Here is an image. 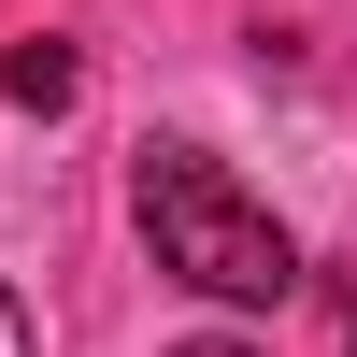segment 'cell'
Listing matches in <instances>:
<instances>
[{"mask_svg":"<svg viewBox=\"0 0 357 357\" xmlns=\"http://www.w3.org/2000/svg\"><path fill=\"white\" fill-rule=\"evenodd\" d=\"M129 215H143V257H158L172 286H200V301H286L301 286V243L272 229V200L229 186V158H200V143H143L129 172Z\"/></svg>","mask_w":357,"mask_h":357,"instance_id":"cell-1","label":"cell"},{"mask_svg":"<svg viewBox=\"0 0 357 357\" xmlns=\"http://www.w3.org/2000/svg\"><path fill=\"white\" fill-rule=\"evenodd\" d=\"M72 86H86V57L57 43V29H29V43L0 57V100H15V114H72Z\"/></svg>","mask_w":357,"mask_h":357,"instance_id":"cell-2","label":"cell"},{"mask_svg":"<svg viewBox=\"0 0 357 357\" xmlns=\"http://www.w3.org/2000/svg\"><path fill=\"white\" fill-rule=\"evenodd\" d=\"M0 357H29V301H15V286H0Z\"/></svg>","mask_w":357,"mask_h":357,"instance_id":"cell-3","label":"cell"},{"mask_svg":"<svg viewBox=\"0 0 357 357\" xmlns=\"http://www.w3.org/2000/svg\"><path fill=\"white\" fill-rule=\"evenodd\" d=\"M172 357H243V343H172Z\"/></svg>","mask_w":357,"mask_h":357,"instance_id":"cell-4","label":"cell"},{"mask_svg":"<svg viewBox=\"0 0 357 357\" xmlns=\"http://www.w3.org/2000/svg\"><path fill=\"white\" fill-rule=\"evenodd\" d=\"M343 343H357V314H343Z\"/></svg>","mask_w":357,"mask_h":357,"instance_id":"cell-5","label":"cell"}]
</instances>
